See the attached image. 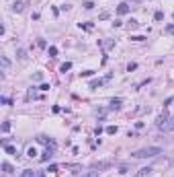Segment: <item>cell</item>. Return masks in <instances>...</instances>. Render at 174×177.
<instances>
[{
    "label": "cell",
    "mask_w": 174,
    "mask_h": 177,
    "mask_svg": "<svg viewBox=\"0 0 174 177\" xmlns=\"http://www.w3.org/2000/svg\"><path fill=\"white\" fill-rule=\"evenodd\" d=\"M102 82H105V81H101V78H96V81H90V82H88V88H92V91H94V88L102 87Z\"/></svg>",
    "instance_id": "obj_11"
},
{
    "label": "cell",
    "mask_w": 174,
    "mask_h": 177,
    "mask_svg": "<svg viewBox=\"0 0 174 177\" xmlns=\"http://www.w3.org/2000/svg\"><path fill=\"white\" fill-rule=\"evenodd\" d=\"M162 132H174V116H170V120H168L166 126L162 128Z\"/></svg>",
    "instance_id": "obj_4"
},
{
    "label": "cell",
    "mask_w": 174,
    "mask_h": 177,
    "mask_svg": "<svg viewBox=\"0 0 174 177\" xmlns=\"http://www.w3.org/2000/svg\"><path fill=\"white\" fill-rule=\"evenodd\" d=\"M0 101L4 103V105H10V99H8V97H2V99H0Z\"/></svg>",
    "instance_id": "obj_29"
},
{
    "label": "cell",
    "mask_w": 174,
    "mask_h": 177,
    "mask_svg": "<svg viewBox=\"0 0 174 177\" xmlns=\"http://www.w3.org/2000/svg\"><path fill=\"white\" fill-rule=\"evenodd\" d=\"M90 167H92V169H96V171H105V169H111V167H113V161H101V163H92L90 165Z\"/></svg>",
    "instance_id": "obj_2"
},
{
    "label": "cell",
    "mask_w": 174,
    "mask_h": 177,
    "mask_svg": "<svg viewBox=\"0 0 174 177\" xmlns=\"http://www.w3.org/2000/svg\"><path fill=\"white\" fill-rule=\"evenodd\" d=\"M158 155H164V150L160 148V146H146V148H139L133 152L135 159H154L158 157Z\"/></svg>",
    "instance_id": "obj_1"
},
{
    "label": "cell",
    "mask_w": 174,
    "mask_h": 177,
    "mask_svg": "<svg viewBox=\"0 0 174 177\" xmlns=\"http://www.w3.org/2000/svg\"><path fill=\"white\" fill-rule=\"evenodd\" d=\"M4 152H6V155H13V157L19 155V152H17V146H10V144H4Z\"/></svg>",
    "instance_id": "obj_9"
},
{
    "label": "cell",
    "mask_w": 174,
    "mask_h": 177,
    "mask_svg": "<svg viewBox=\"0 0 174 177\" xmlns=\"http://www.w3.org/2000/svg\"><path fill=\"white\" fill-rule=\"evenodd\" d=\"M2 171H4L6 175H10V173H13V165H10V163H6V161H4V163H2Z\"/></svg>",
    "instance_id": "obj_15"
},
{
    "label": "cell",
    "mask_w": 174,
    "mask_h": 177,
    "mask_svg": "<svg viewBox=\"0 0 174 177\" xmlns=\"http://www.w3.org/2000/svg\"><path fill=\"white\" fill-rule=\"evenodd\" d=\"M127 13H129V4L127 2H121L117 6V14H127Z\"/></svg>",
    "instance_id": "obj_5"
},
{
    "label": "cell",
    "mask_w": 174,
    "mask_h": 177,
    "mask_svg": "<svg viewBox=\"0 0 174 177\" xmlns=\"http://www.w3.org/2000/svg\"><path fill=\"white\" fill-rule=\"evenodd\" d=\"M94 74V70H84V72H82V76H92Z\"/></svg>",
    "instance_id": "obj_27"
},
{
    "label": "cell",
    "mask_w": 174,
    "mask_h": 177,
    "mask_svg": "<svg viewBox=\"0 0 174 177\" xmlns=\"http://www.w3.org/2000/svg\"><path fill=\"white\" fill-rule=\"evenodd\" d=\"M0 64H2V70H8V68H10V60H8L6 56H0Z\"/></svg>",
    "instance_id": "obj_13"
},
{
    "label": "cell",
    "mask_w": 174,
    "mask_h": 177,
    "mask_svg": "<svg viewBox=\"0 0 174 177\" xmlns=\"http://www.w3.org/2000/svg\"><path fill=\"white\" fill-rule=\"evenodd\" d=\"M23 10H25V2H14L13 4V13H23Z\"/></svg>",
    "instance_id": "obj_8"
},
{
    "label": "cell",
    "mask_w": 174,
    "mask_h": 177,
    "mask_svg": "<svg viewBox=\"0 0 174 177\" xmlns=\"http://www.w3.org/2000/svg\"><path fill=\"white\" fill-rule=\"evenodd\" d=\"M19 177H41V175L37 173V171H33V169H25Z\"/></svg>",
    "instance_id": "obj_6"
},
{
    "label": "cell",
    "mask_w": 174,
    "mask_h": 177,
    "mask_svg": "<svg viewBox=\"0 0 174 177\" xmlns=\"http://www.w3.org/2000/svg\"><path fill=\"white\" fill-rule=\"evenodd\" d=\"M70 68H72V62H66V64H61V66H60V72H64V74H66Z\"/></svg>",
    "instance_id": "obj_18"
},
{
    "label": "cell",
    "mask_w": 174,
    "mask_h": 177,
    "mask_svg": "<svg viewBox=\"0 0 174 177\" xmlns=\"http://www.w3.org/2000/svg\"><path fill=\"white\" fill-rule=\"evenodd\" d=\"M51 155H54V148H47L43 155H41V163H47L49 159H51Z\"/></svg>",
    "instance_id": "obj_7"
},
{
    "label": "cell",
    "mask_w": 174,
    "mask_h": 177,
    "mask_svg": "<svg viewBox=\"0 0 174 177\" xmlns=\"http://www.w3.org/2000/svg\"><path fill=\"white\" fill-rule=\"evenodd\" d=\"M127 27L131 29V31H133V29H137V27H139V21H137V19H131V21H127Z\"/></svg>",
    "instance_id": "obj_14"
},
{
    "label": "cell",
    "mask_w": 174,
    "mask_h": 177,
    "mask_svg": "<svg viewBox=\"0 0 174 177\" xmlns=\"http://www.w3.org/2000/svg\"><path fill=\"white\" fill-rule=\"evenodd\" d=\"M121 105H123V99H111V109H121Z\"/></svg>",
    "instance_id": "obj_12"
},
{
    "label": "cell",
    "mask_w": 174,
    "mask_h": 177,
    "mask_svg": "<svg viewBox=\"0 0 174 177\" xmlns=\"http://www.w3.org/2000/svg\"><path fill=\"white\" fill-rule=\"evenodd\" d=\"M39 91H49V85H47V82H43V85L39 87Z\"/></svg>",
    "instance_id": "obj_28"
},
{
    "label": "cell",
    "mask_w": 174,
    "mask_h": 177,
    "mask_svg": "<svg viewBox=\"0 0 174 177\" xmlns=\"http://www.w3.org/2000/svg\"><path fill=\"white\" fill-rule=\"evenodd\" d=\"M27 157H31V159L37 157V148H35V146H29L27 148Z\"/></svg>",
    "instance_id": "obj_17"
},
{
    "label": "cell",
    "mask_w": 174,
    "mask_h": 177,
    "mask_svg": "<svg viewBox=\"0 0 174 177\" xmlns=\"http://www.w3.org/2000/svg\"><path fill=\"white\" fill-rule=\"evenodd\" d=\"M152 167H141L139 171H137V177H146V175H150V173H152Z\"/></svg>",
    "instance_id": "obj_10"
},
{
    "label": "cell",
    "mask_w": 174,
    "mask_h": 177,
    "mask_svg": "<svg viewBox=\"0 0 174 177\" xmlns=\"http://www.w3.org/2000/svg\"><path fill=\"white\" fill-rule=\"evenodd\" d=\"M168 120H170V116H168L166 111H164V113H160V116L156 117V126H158V130H162V128H164Z\"/></svg>",
    "instance_id": "obj_3"
},
{
    "label": "cell",
    "mask_w": 174,
    "mask_h": 177,
    "mask_svg": "<svg viewBox=\"0 0 174 177\" xmlns=\"http://www.w3.org/2000/svg\"><path fill=\"white\" fill-rule=\"evenodd\" d=\"M47 54L51 56V58H55V56H57V48H54V45H51V48L47 49Z\"/></svg>",
    "instance_id": "obj_20"
},
{
    "label": "cell",
    "mask_w": 174,
    "mask_h": 177,
    "mask_svg": "<svg viewBox=\"0 0 174 177\" xmlns=\"http://www.w3.org/2000/svg\"><path fill=\"white\" fill-rule=\"evenodd\" d=\"M82 6L86 8V10H90V8H94V2H90V0H86V2H84Z\"/></svg>",
    "instance_id": "obj_22"
},
{
    "label": "cell",
    "mask_w": 174,
    "mask_h": 177,
    "mask_svg": "<svg viewBox=\"0 0 174 177\" xmlns=\"http://www.w3.org/2000/svg\"><path fill=\"white\" fill-rule=\"evenodd\" d=\"M109 17H111V14H109V13H102V14H101V21H107Z\"/></svg>",
    "instance_id": "obj_30"
},
{
    "label": "cell",
    "mask_w": 174,
    "mask_h": 177,
    "mask_svg": "<svg viewBox=\"0 0 174 177\" xmlns=\"http://www.w3.org/2000/svg\"><path fill=\"white\" fill-rule=\"evenodd\" d=\"M154 19H156V21H162V19H164V13H162V10H158V13L154 14Z\"/></svg>",
    "instance_id": "obj_25"
},
{
    "label": "cell",
    "mask_w": 174,
    "mask_h": 177,
    "mask_svg": "<svg viewBox=\"0 0 174 177\" xmlns=\"http://www.w3.org/2000/svg\"><path fill=\"white\" fill-rule=\"evenodd\" d=\"M164 33L166 35H174V25H166V27H164Z\"/></svg>",
    "instance_id": "obj_19"
},
{
    "label": "cell",
    "mask_w": 174,
    "mask_h": 177,
    "mask_svg": "<svg viewBox=\"0 0 174 177\" xmlns=\"http://www.w3.org/2000/svg\"><path fill=\"white\" fill-rule=\"evenodd\" d=\"M129 169H131L129 165H121V167H119V173H129Z\"/></svg>",
    "instance_id": "obj_21"
},
{
    "label": "cell",
    "mask_w": 174,
    "mask_h": 177,
    "mask_svg": "<svg viewBox=\"0 0 174 177\" xmlns=\"http://www.w3.org/2000/svg\"><path fill=\"white\" fill-rule=\"evenodd\" d=\"M131 41H146L143 35H131Z\"/></svg>",
    "instance_id": "obj_23"
},
{
    "label": "cell",
    "mask_w": 174,
    "mask_h": 177,
    "mask_svg": "<svg viewBox=\"0 0 174 177\" xmlns=\"http://www.w3.org/2000/svg\"><path fill=\"white\" fill-rule=\"evenodd\" d=\"M98 175H101V171H96V169H92V167H90V171H88V173H84L82 177H98Z\"/></svg>",
    "instance_id": "obj_16"
},
{
    "label": "cell",
    "mask_w": 174,
    "mask_h": 177,
    "mask_svg": "<svg viewBox=\"0 0 174 177\" xmlns=\"http://www.w3.org/2000/svg\"><path fill=\"white\" fill-rule=\"evenodd\" d=\"M10 130V122H4L2 124V132H8Z\"/></svg>",
    "instance_id": "obj_26"
},
{
    "label": "cell",
    "mask_w": 174,
    "mask_h": 177,
    "mask_svg": "<svg viewBox=\"0 0 174 177\" xmlns=\"http://www.w3.org/2000/svg\"><path fill=\"white\" fill-rule=\"evenodd\" d=\"M107 134H117V126H107Z\"/></svg>",
    "instance_id": "obj_24"
}]
</instances>
